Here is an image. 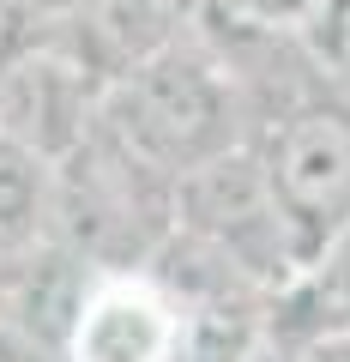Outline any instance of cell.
Returning a JSON list of instances; mask_svg holds the SVG:
<instances>
[{
  "label": "cell",
  "mask_w": 350,
  "mask_h": 362,
  "mask_svg": "<svg viewBox=\"0 0 350 362\" xmlns=\"http://www.w3.org/2000/svg\"><path fill=\"white\" fill-rule=\"evenodd\" d=\"M97 121L163 175H182V169L254 139V115H247L230 54H211L182 37L109 78Z\"/></svg>",
  "instance_id": "1"
},
{
  "label": "cell",
  "mask_w": 350,
  "mask_h": 362,
  "mask_svg": "<svg viewBox=\"0 0 350 362\" xmlns=\"http://www.w3.org/2000/svg\"><path fill=\"white\" fill-rule=\"evenodd\" d=\"M49 223L91 272L151 266L157 247L175 235V175L145 163L127 139L97 121L54 163Z\"/></svg>",
  "instance_id": "2"
},
{
  "label": "cell",
  "mask_w": 350,
  "mask_h": 362,
  "mask_svg": "<svg viewBox=\"0 0 350 362\" xmlns=\"http://www.w3.org/2000/svg\"><path fill=\"white\" fill-rule=\"evenodd\" d=\"M254 151L266 163L296 266H320L332 242L350 230V90L326 85L290 103L284 115L259 121Z\"/></svg>",
  "instance_id": "3"
},
{
  "label": "cell",
  "mask_w": 350,
  "mask_h": 362,
  "mask_svg": "<svg viewBox=\"0 0 350 362\" xmlns=\"http://www.w3.org/2000/svg\"><path fill=\"white\" fill-rule=\"evenodd\" d=\"M175 230H187L199 242H211L218 254H230L272 296L302 278L254 139H242V145H230V151H218V157H206V163L175 175Z\"/></svg>",
  "instance_id": "4"
},
{
  "label": "cell",
  "mask_w": 350,
  "mask_h": 362,
  "mask_svg": "<svg viewBox=\"0 0 350 362\" xmlns=\"http://www.w3.org/2000/svg\"><path fill=\"white\" fill-rule=\"evenodd\" d=\"M182 302L151 266L91 272L61 326V362H175Z\"/></svg>",
  "instance_id": "5"
},
{
  "label": "cell",
  "mask_w": 350,
  "mask_h": 362,
  "mask_svg": "<svg viewBox=\"0 0 350 362\" xmlns=\"http://www.w3.org/2000/svg\"><path fill=\"white\" fill-rule=\"evenodd\" d=\"M103 115V78L61 42H30L0 73V127L61 163Z\"/></svg>",
  "instance_id": "6"
},
{
  "label": "cell",
  "mask_w": 350,
  "mask_h": 362,
  "mask_svg": "<svg viewBox=\"0 0 350 362\" xmlns=\"http://www.w3.org/2000/svg\"><path fill=\"white\" fill-rule=\"evenodd\" d=\"M0 362H42V350L30 338H18L13 326H0Z\"/></svg>",
  "instance_id": "7"
},
{
  "label": "cell",
  "mask_w": 350,
  "mask_h": 362,
  "mask_svg": "<svg viewBox=\"0 0 350 362\" xmlns=\"http://www.w3.org/2000/svg\"><path fill=\"white\" fill-rule=\"evenodd\" d=\"M0 133H6V127H0Z\"/></svg>",
  "instance_id": "8"
}]
</instances>
